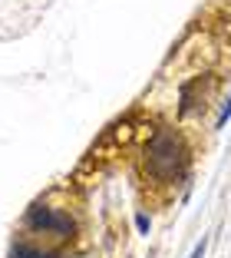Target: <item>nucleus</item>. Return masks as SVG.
<instances>
[{"mask_svg": "<svg viewBox=\"0 0 231 258\" xmlns=\"http://www.w3.org/2000/svg\"><path fill=\"white\" fill-rule=\"evenodd\" d=\"M76 258H86V255H76Z\"/></svg>", "mask_w": 231, "mask_h": 258, "instance_id": "nucleus-7", "label": "nucleus"}, {"mask_svg": "<svg viewBox=\"0 0 231 258\" xmlns=\"http://www.w3.org/2000/svg\"><path fill=\"white\" fill-rule=\"evenodd\" d=\"M145 172L159 182H172L188 172V146L175 129H159L145 146Z\"/></svg>", "mask_w": 231, "mask_h": 258, "instance_id": "nucleus-1", "label": "nucleus"}, {"mask_svg": "<svg viewBox=\"0 0 231 258\" xmlns=\"http://www.w3.org/2000/svg\"><path fill=\"white\" fill-rule=\"evenodd\" d=\"M7 258H60V251H43V248H37V245H30V242H14Z\"/></svg>", "mask_w": 231, "mask_h": 258, "instance_id": "nucleus-3", "label": "nucleus"}, {"mask_svg": "<svg viewBox=\"0 0 231 258\" xmlns=\"http://www.w3.org/2000/svg\"><path fill=\"white\" fill-rule=\"evenodd\" d=\"M231 119V96H228V103L221 106V113H218V119H215V129H224V122Z\"/></svg>", "mask_w": 231, "mask_h": 258, "instance_id": "nucleus-5", "label": "nucleus"}, {"mask_svg": "<svg viewBox=\"0 0 231 258\" xmlns=\"http://www.w3.org/2000/svg\"><path fill=\"white\" fill-rule=\"evenodd\" d=\"M205 248H208V242L201 238V242H198V245L192 248V255H188V258H205Z\"/></svg>", "mask_w": 231, "mask_h": 258, "instance_id": "nucleus-6", "label": "nucleus"}, {"mask_svg": "<svg viewBox=\"0 0 231 258\" xmlns=\"http://www.w3.org/2000/svg\"><path fill=\"white\" fill-rule=\"evenodd\" d=\"M135 228H139V235H149V228H152V219L145 212H139L135 215Z\"/></svg>", "mask_w": 231, "mask_h": 258, "instance_id": "nucleus-4", "label": "nucleus"}, {"mask_svg": "<svg viewBox=\"0 0 231 258\" xmlns=\"http://www.w3.org/2000/svg\"><path fill=\"white\" fill-rule=\"evenodd\" d=\"M23 225L30 228V232L53 235V238H73L76 235V222L66 212H60V209H50V205H30L27 215H23Z\"/></svg>", "mask_w": 231, "mask_h": 258, "instance_id": "nucleus-2", "label": "nucleus"}]
</instances>
